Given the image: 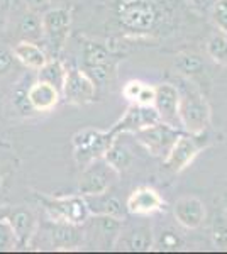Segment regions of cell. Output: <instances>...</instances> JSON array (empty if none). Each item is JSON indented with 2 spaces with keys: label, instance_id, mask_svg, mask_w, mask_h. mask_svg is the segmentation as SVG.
Masks as SVG:
<instances>
[{
  "label": "cell",
  "instance_id": "obj_1",
  "mask_svg": "<svg viewBox=\"0 0 227 254\" xmlns=\"http://www.w3.org/2000/svg\"><path fill=\"white\" fill-rule=\"evenodd\" d=\"M117 20L131 34H150L163 20V7L156 0H119Z\"/></svg>",
  "mask_w": 227,
  "mask_h": 254
},
{
  "label": "cell",
  "instance_id": "obj_2",
  "mask_svg": "<svg viewBox=\"0 0 227 254\" xmlns=\"http://www.w3.org/2000/svg\"><path fill=\"white\" fill-rule=\"evenodd\" d=\"M180 92V122L181 129L188 134H204L210 124V105L204 93H200L195 87H190V83H183L178 88Z\"/></svg>",
  "mask_w": 227,
  "mask_h": 254
},
{
  "label": "cell",
  "instance_id": "obj_3",
  "mask_svg": "<svg viewBox=\"0 0 227 254\" xmlns=\"http://www.w3.org/2000/svg\"><path fill=\"white\" fill-rule=\"evenodd\" d=\"M115 141V136L110 130H95L83 129L73 136V149L75 159L80 166H86L98 158H104L109 147Z\"/></svg>",
  "mask_w": 227,
  "mask_h": 254
},
{
  "label": "cell",
  "instance_id": "obj_4",
  "mask_svg": "<svg viewBox=\"0 0 227 254\" xmlns=\"http://www.w3.org/2000/svg\"><path fill=\"white\" fill-rule=\"evenodd\" d=\"M83 56V71L92 78L95 83L105 85L115 75V64L110 51L104 44L95 41H85L81 48Z\"/></svg>",
  "mask_w": 227,
  "mask_h": 254
},
{
  "label": "cell",
  "instance_id": "obj_5",
  "mask_svg": "<svg viewBox=\"0 0 227 254\" xmlns=\"http://www.w3.org/2000/svg\"><path fill=\"white\" fill-rule=\"evenodd\" d=\"M205 146H207V139L204 137V134L181 132L176 137L175 144L171 146L170 153L163 158L164 168L173 173H180L199 156V153Z\"/></svg>",
  "mask_w": 227,
  "mask_h": 254
},
{
  "label": "cell",
  "instance_id": "obj_6",
  "mask_svg": "<svg viewBox=\"0 0 227 254\" xmlns=\"http://www.w3.org/2000/svg\"><path fill=\"white\" fill-rule=\"evenodd\" d=\"M41 22H43V39H46L53 53L58 55L68 39L72 27V10L61 5L51 7L43 14Z\"/></svg>",
  "mask_w": 227,
  "mask_h": 254
},
{
  "label": "cell",
  "instance_id": "obj_7",
  "mask_svg": "<svg viewBox=\"0 0 227 254\" xmlns=\"http://www.w3.org/2000/svg\"><path fill=\"white\" fill-rule=\"evenodd\" d=\"M119 171L114 170L104 158L95 159L83 168L80 183H78V191L80 195H95L109 191Z\"/></svg>",
  "mask_w": 227,
  "mask_h": 254
},
{
  "label": "cell",
  "instance_id": "obj_8",
  "mask_svg": "<svg viewBox=\"0 0 227 254\" xmlns=\"http://www.w3.org/2000/svg\"><path fill=\"white\" fill-rule=\"evenodd\" d=\"M134 134H136V137H138V141L150 151L152 156L164 158L170 153L171 146L175 144L176 137L181 134V130L159 121L152 126L144 127V129L138 130V132H134Z\"/></svg>",
  "mask_w": 227,
  "mask_h": 254
},
{
  "label": "cell",
  "instance_id": "obj_9",
  "mask_svg": "<svg viewBox=\"0 0 227 254\" xmlns=\"http://www.w3.org/2000/svg\"><path fill=\"white\" fill-rule=\"evenodd\" d=\"M95 93L97 87L95 81L90 78L83 69L72 68L67 73V80H65L63 90H61V97L65 98L67 104L72 105H85L95 100Z\"/></svg>",
  "mask_w": 227,
  "mask_h": 254
},
{
  "label": "cell",
  "instance_id": "obj_10",
  "mask_svg": "<svg viewBox=\"0 0 227 254\" xmlns=\"http://www.w3.org/2000/svg\"><path fill=\"white\" fill-rule=\"evenodd\" d=\"M46 210L49 212V217L53 219V222H68L75 225L85 224L90 215L83 195L48 200Z\"/></svg>",
  "mask_w": 227,
  "mask_h": 254
},
{
  "label": "cell",
  "instance_id": "obj_11",
  "mask_svg": "<svg viewBox=\"0 0 227 254\" xmlns=\"http://www.w3.org/2000/svg\"><path fill=\"white\" fill-rule=\"evenodd\" d=\"M156 95H154V104L152 107L156 109L159 116V121L164 124L176 127L180 129V114H178V105H180V92L175 85L171 83H159L156 85Z\"/></svg>",
  "mask_w": 227,
  "mask_h": 254
},
{
  "label": "cell",
  "instance_id": "obj_12",
  "mask_svg": "<svg viewBox=\"0 0 227 254\" xmlns=\"http://www.w3.org/2000/svg\"><path fill=\"white\" fill-rule=\"evenodd\" d=\"M156 122H159V116L152 105L134 104L127 109V112L124 114L121 121L110 129V132L114 136H117L121 132H138V130L156 124Z\"/></svg>",
  "mask_w": 227,
  "mask_h": 254
},
{
  "label": "cell",
  "instance_id": "obj_13",
  "mask_svg": "<svg viewBox=\"0 0 227 254\" xmlns=\"http://www.w3.org/2000/svg\"><path fill=\"white\" fill-rule=\"evenodd\" d=\"M173 215L181 227L193 231L199 229L205 220V205L197 196H181L173 205Z\"/></svg>",
  "mask_w": 227,
  "mask_h": 254
},
{
  "label": "cell",
  "instance_id": "obj_14",
  "mask_svg": "<svg viewBox=\"0 0 227 254\" xmlns=\"http://www.w3.org/2000/svg\"><path fill=\"white\" fill-rule=\"evenodd\" d=\"M126 208L133 215H151L163 208V198L151 187H139L129 195Z\"/></svg>",
  "mask_w": 227,
  "mask_h": 254
},
{
  "label": "cell",
  "instance_id": "obj_15",
  "mask_svg": "<svg viewBox=\"0 0 227 254\" xmlns=\"http://www.w3.org/2000/svg\"><path fill=\"white\" fill-rule=\"evenodd\" d=\"M61 92L46 81H36L27 90V100L32 110L36 112H49L58 105Z\"/></svg>",
  "mask_w": 227,
  "mask_h": 254
},
{
  "label": "cell",
  "instance_id": "obj_16",
  "mask_svg": "<svg viewBox=\"0 0 227 254\" xmlns=\"http://www.w3.org/2000/svg\"><path fill=\"white\" fill-rule=\"evenodd\" d=\"M122 231V219L117 217H109V215H93L92 224H90V232H93V236L98 241H102V246L105 249L115 248L119 236Z\"/></svg>",
  "mask_w": 227,
  "mask_h": 254
},
{
  "label": "cell",
  "instance_id": "obj_17",
  "mask_svg": "<svg viewBox=\"0 0 227 254\" xmlns=\"http://www.w3.org/2000/svg\"><path fill=\"white\" fill-rule=\"evenodd\" d=\"M122 244L124 249L127 251H150L154 246V239H152V232L148 225H133L129 231H121L115 246Z\"/></svg>",
  "mask_w": 227,
  "mask_h": 254
},
{
  "label": "cell",
  "instance_id": "obj_18",
  "mask_svg": "<svg viewBox=\"0 0 227 254\" xmlns=\"http://www.w3.org/2000/svg\"><path fill=\"white\" fill-rule=\"evenodd\" d=\"M83 198L90 215H109V217H117V219H122L124 217L122 203L114 195H110L109 191L95 193V195H83Z\"/></svg>",
  "mask_w": 227,
  "mask_h": 254
},
{
  "label": "cell",
  "instance_id": "obj_19",
  "mask_svg": "<svg viewBox=\"0 0 227 254\" xmlns=\"http://www.w3.org/2000/svg\"><path fill=\"white\" fill-rule=\"evenodd\" d=\"M12 51H14V56L19 63L31 69H39L48 61L46 53L38 46V43H32V41L22 39L12 48Z\"/></svg>",
  "mask_w": 227,
  "mask_h": 254
},
{
  "label": "cell",
  "instance_id": "obj_20",
  "mask_svg": "<svg viewBox=\"0 0 227 254\" xmlns=\"http://www.w3.org/2000/svg\"><path fill=\"white\" fill-rule=\"evenodd\" d=\"M53 244L58 249H70L76 248L83 243V232H81L80 225L68 224V222H55V227L51 231Z\"/></svg>",
  "mask_w": 227,
  "mask_h": 254
},
{
  "label": "cell",
  "instance_id": "obj_21",
  "mask_svg": "<svg viewBox=\"0 0 227 254\" xmlns=\"http://www.w3.org/2000/svg\"><path fill=\"white\" fill-rule=\"evenodd\" d=\"M9 222H10V227H12V231H14L15 237H17V243L20 246L26 244L29 237L34 234L36 217L31 210L19 208V210H15L14 214H12Z\"/></svg>",
  "mask_w": 227,
  "mask_h": 254
},
{
  "label": "cell",
  "instance_id": "obj_22",
  "mask_svg": "<svg viewBox=\"0 0 227 254\" xmlns=\"http://www.w3.org/2000/svg\"><path fill=\"white\" fill-rule=\"evenodd\" d=\"M67 73H68V69L65 68V64L58 58H53V60H48L46 63L38 69V80L46 81V83L53 85V87H56L61 92L65 85V80H67Z\"/></svg>",
  "mask_w": 227,
  "mask_h": 254
},
{
  "label": "cell",
  "instance_id": "obj_23",
  "mask_svg": "<svg viewBox=\"0 0 227 254\" xmlns=\"http://www.w3.org/2000/svg\"><path fill=\"white\" fill-rule=\"evenodd\" d=\"M19 34L24 41H32V43L43 39V22L34 10H27L22 15L19 22Z\"/></svg>",
  "mask_w": 227,
  "mask_h": 254
},
{
  "label": "cell",
  "instance_id": "obj_24",
  "mask_svg": "<svg viewBox=\"0 0 227 254\" xmlns=\"http://www.w3.org/2000/svg\"><path fill=\"white\" fill-rule=\"evenodd\" d=\"M175 66L180 69L181 75L192 78V76H197L204 73L205 63L199 55H195V53H181V55L176 56Z\"/></svg>",
  "mask_w": 227,
  "mask_h": 254
},
{
  "label": "cell",
  "instance_id": "obj_25",
  "mask_svg": "<svg viewBox=\"0 0 227 254\" xmlns=\"http://www.w3.org/2000/svg\"><path fill=\"white\" fill-rule=\"evenodd\" d=\"M104 159L114 168V170H117L119 173H121L122 170H126V168L131 165L133 156H131L129 149H127L126 146H122L121 142L115 139V141L112 142V146L109 147V151L105 153Z\"/></svg>",
  "mask_w": 227,
  "mask_h": 254
},
{
  "label": "cell",
  "instance_id": "obj_26",
  "mask_svg": "<svg viewBox=\"0 0 227 254\" xmlns=\"http://www.w3.org/2000/svg\"><path fill=\"white\" fill-rule=\"evenodd\" d=\"M207 55L217 64H227V32L219 29L207 41Z\"/></svg>",
  "mask_w": 227,
  "mask_h": 254
},
{
  "label": "cell",
  "instance_id": "obj_27",
  "mask_svg": "<svg viewBox=\"0 0 227 254\" xmlns=\"http://www.w3.org/2000/svg\"><path fill=\"white\" fill-rule=\"evenodd\" d=\"M17 237L10 227L9 220H2L0 222V251H10L17 246Z\"/></svg>",
  "mask_w": 227,
  "mask_h": 254
},
{
  "label": "cell",
  "instance_id": "obj_28",
  "mask_svg": "<svg viewBox=\"0 0 227 254\" xmlns=\"http://www.w3.org/2000/svg\"><path fill=\"white\" fill-rule=\"evenodd\" d=\"M154 246L158 249H163V251H175V249H180L181 241L176 232H163L158 241H154Z\"/></svg>",
  "mask_w": 227,
  "mask_h": 254
},
{
  "label": "cell",
  "instance_id": "obj_29",
  "mask_svg": "<svg viewBox=\"0 0 227 254\" xmlns=\"http://www.w3.org/2000/svg\"><path fill=\"white\" fill-rule=\"evenodd\" d=\"M214 243L219 248H227V217L226 219H216L212 225Z\"/></svg>",
  "mask_w": 227,
  "mask_h": 254
},
{
  "label": "cell",
  "instance_id": "obj_30",
  "mask_svg": "<svg viewBox=\"0 0 227 254\" xmlns=\"http://www.w3.org/2000/svg\"><path fill=\"white\" fill-rule=\"evenodd\" d=\"M212 15L219 29L227 32V0H217V2L214 3Z\"/></svg>",
  "mask_w": 227,
  "mask_h": 254
},
{
  "label": "cell",
  "instance_id": "obj_31",
  "mask_svg": "<svg viewBox=\"0 0 227 254\" xmlns=\"http://www.w3.org/2000/svg\"><path fill=\"white\" fill-rule=\"evenodd\" d=\"M14 61H17L14 56V51L5 46H0V76L7 75L10 71L12 66H14Z\"/></svg>",
  "mask_w": 227,
  "mask_h": 254
},
{
  "label": "cell",
  "instance_id": "obj_32",
  "mask_svg": "<svg viewBox=\"0 0 227 254\" xmlns=\"http://www.w3.org/2000/svg\"><path fill=\"white\" fill-rule=\"evenodd\" d=\"M154 95H156V88L151 87V85L144 83V87L141 88V92H139V95H138V98H136L134 104H139V105H152V104H154Z\"/></svg>",
  "mask_w": 227,
  "mask_h": 254
},
{
  "label": "cell",
  "instance_id": "obj_33",
  "mask_svg": "<svg viewBox=\"0 0 227 254\" xmlns=\"http://www.w3.org/2000/svg\"><path fill=\"white\" fill-rule=\"evenodd\" d=\"M143 87H144L143 81H139V80H131V81H127V83L124 85L122 93H124V97H126L127 100L136 102V98H138L139 92H141V88H143Z\"/></svg>",
  "mask_w": 227,
  "mask_h": 254
},
{
  "label": "cell",
  "instance_id": "obj_34",
  "mask_svg": "<svg viewBox=\"0 0 227 254\" xmlns=\"http://www.w3.org/2000/svg\"><path fill=\"white\" fill-rule=\"evenodd\" d=\"M187 2L199 10H212L214 3H216L217 0H187Z\"/></svg>",
  "mask_w": 227,
  "mask_h": 254
},
{
  "label": "cell",
  "instance_id": "obj_35",
  "mask_svg": "<svg viewBox=\"0 0 227 254\" xmlns=\"http://www.w3.org/2000/svg\"><path fill=\"white\" fill-rule=\"evenodd\" d=\"M24 2L29 7V10H34V12L46 9L49 5V0H24Z\"/></svg>",
  "mask_w": 227,
  "mask_h": 254
},
{
  "label": "cell",
  "instance_id": "obj_36",
  "mask_svg": "<svg viewBox=\"0 0 227 254\" xmlns=\"http://www.w3.org/2000/svg\"><path fill=\"white\" fill-rule=\"evenodd\" d=\"M221 205H222V212H224V215L227 217V191L224 195H222V198H221Z\"/></svg>",
  "mask_w": 227,
  "mask_h": 254
},
{
  "label": "cell",
  "instance_id": "obj_37",
  "mask_svg": "<svg viewBox=\"0 0 227 254\" xmlns=\"http://www.w3.org/2000/svg\"><path fill=\"white\" fill-rule=\"evenodd\" d=\"M51 2H53V3H55V2H56V3H65V2H68V0H49V3H51Z\"/></svg>",
  "mask_w": 227,
  "mask_h": 254
},
{
  "label": "cell",
  "instance_id": "obj_38",
  "mask_svg": "<svg viewBox=\"0 0 227 254\" xmlns=\"http://www.w3.org/2000/svg\"><path fill=\"white\" fill-rule=\"evenodd\" d=\"M0 22H2V10H0Z\"/></svg>",
  "mask_w": 227,
  "mask_h": 254
}]
</instances>
